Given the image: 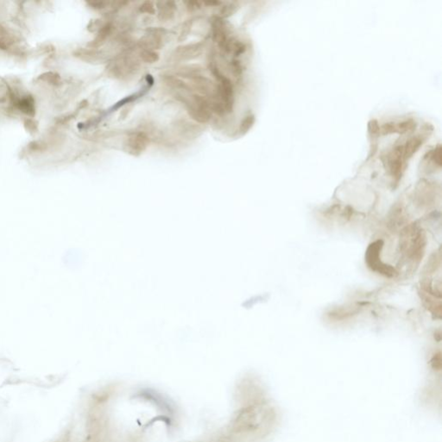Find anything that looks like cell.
I'll use <instances>...</instances> for the list:
<instances>
[{"instance_id":"cell-12","label":"cell","mask_w":442,"mask_h":442,"mask_svg":"<svg viewBox=\"0 0 442 442\" xmlns=\"http://www.w3.org/2000/svg\"><path fill=\"white\" fill-rule=\"evenodd\" d=\"M424 159L426 161H428V163L433 164L434 166L441 168V165H442V150H441V146L438 145L435 149L426 154Z\"/></svg>"},{"instance_id":"cell-14","label":"cell","mask_w":442,"mask_h":442,"mask_svg":"<svg viewBox=\"0 0 442 442\" xmlns=\"http://www.w3.org/2000/svg\"><path fill=\"white\" fill-rule=\"evenodd\" d=\"M255 123V116L252 113L247 114L244 117L243 120L241 121L240 126H239V132L241 134H246V133L251 129V127L253 126Z\"/></svg>"},{"instance_id":"cell-13","label":"cell","mask_w":442,"mask_h":442,"mask_svg":"<svg viewBox=\"0 0 442 442\" xmlns=\"http://www.w3.org/2000/svg\"><path fill=\"white\" fill-rule=\"evenodd\" d=\"M140 59L144 63H155L159 61V54L150 49H142L139 53Z\"/></svg>"},{"instance_id":"cell-4","label":"cell","mask_w":442,"mask_h":442,"mask_svg":"<svg viewBox=\"0 0 442 442\" xmlns=\"http://www.w3.org/2000/svg\"><path fill=\"white\" fill-rule=\"evenodd\" d=\"M183 101L188 108V115L192 119L201 124L208 122L212 112L206 100L198 94H193L190 97L184 98Z\"/></svg>"},{"instance_id":"cell-1","label":"cell","mask_w":442,"mask_h":442,"mask_svg":"<svg viewBox=\"0 0 442 442\" xmlns=\"http://www.w3.org/2000/svg\"><path fill=\"white\" fill-rule=\"evenodd\" d=\"M425 139L423 135L412 136L405 143L393 147L387 155V167L396 184H398L407 168V161L420 149Z\"/></svg>"},{"instance_id":"cell-11","label":"cell","mask_w":442,"mask_h":442,"mask_svg":"<svg viewBox=\"0 0 442 442\" xmlns=\"http://www.w3.org/2000/svg\"><path fill=\"white\" fill-rule=\"evenodd\" d=\"M202 43H195V44H189V45L181 46L175 50L176 57L181 60H190L198 56L199 54L202 52Z\"/></svg>"},{"instance_id":"cell-8","label":"cell","mask_w":442,"mask_h":442,"mask_svg":"<svg viewBox=\"0 0 442 442\" xmlns=\"http://www.w3.org/2000/svg\"><path fill=\"white\" fill-rule=\"evenodd\" d=\"M212 39L219 44V48L224 49L230 39L227 36V31L223 20L220 18H214L212 22Z\"/></svg>"},{"instance_id":"cell-19","label":"cell","mask_w":442,"mask_h":442,"mask_svg":"<svg viewBox=\"0 0 442 442\" xmlns=\"http://www.w3.org/2000/svg\"><path fill=\"white\" fill-rule=\"evenodd\" d=\"M188 12H194L202 7V3L197 0H188L184 2Z\"/></svg>"},{"instance_id":"cell-17","label":"cell","mask_w":442,"mask_h":442,"mask_svg":"<svg viewBox=\"0 0 442 442\" xmlns=\"http://www.w3.org/2000/svg\"><path fill=\"white\" fill-rule=\"evenodd\" d=\"M192 26H193V21L192 20H188V21L185 22L183 25H182V27H181V31L180 32V35H179V38H178L180 42H183L186 39L188 38V35L191 32Z\"/></svg>"},{"instance_id":"cell-15","label":"cell","mask_w":442,"mask_h":442,"mask_svg":"<svg viewBox=\"0 0 442 442\" xmlns=\"http://www.w3.org/2000/svg\"><path fill=\"white\" fill-rule=\"evenodd\" d=\"M112 29V26L111 24H107V25H104L101 31H100V32H99L98 36L96 37V39H95L94 42H95V43H98V45H101V44L106 40V38L109 36V35L111 34Z\"/></svg>"},{"instance_id":"cell-9","label":"cell","mask_w":442,"mask_h":442,"mask_svg":"<svg viewBox=\"0 0 442 442\" xmlns=\"http://www.w3.org/2000/svg\"><path fill=\"white\" fill-rule=\"evenodd\" d=\"M164 38L162 36V31L160 30H153L152 32H149V34L143 36L140 40V45L142 46L143 49H150V50H156L162 48Z\"/></svg>"},{"instance_id":"cell-16","label":"cell","mask_w":442,"mask_h":442,"mask_svg":"<svg viewBox=\"0 0 442 442\" xmlns=\"http://www.w3.org/2000/svg\"><path fill=\"white\" fill-rule=\"evenodd\" d=\"M238 4L237 3H234V2L228 3V4H225L223 7L221 8L220 16L222 18H229V17L233 16L238 11Z\"/></svg>"},{"instance_id":"cell-18","label":"cell","mask_w":442,"mask_h":442,"mask_svg":"<svg viewBox=\"0 0 442 442\" xmlns=\"http://www.w3.org/2000/svg\"><path fill=\"white\" fill-rule=\"evenodd\" d=\"M139 11L142 12V13L155 15L156 14V8H155V5H154L153 3L151 1H145V2H143V4L140 5Z\"/></svg>"},{"instance_id":"cell-10","label":"cell","mask_w":442,"mask_h":442,"mask_svg":"<svg viewBox=\"0 0 442 442\" xmlns=\"http://www.w3.org/2000/svg\"><path fill=\"white\" fill-rule=\"evenodd\" d=\"M157 5L158 7L157 17L160 21H170L174 18V13L177 10L174 1H161L157 2Z\"/></svg>"},{"instance_id":"cell-3","label":"cell","mask_w":442,"mask_h":442,"mask_svg":"<svg viewBox=\"0 0 442 442\" xmlns=\"http://www.w3.org/2000/svg\"><path fill=\"white\" fill-rule=\"evenodd\" d=\"M425 246L426 238L422 231L414 226L406 227L404 229L402 247L408 258H410L413 261H419L423 256Z\"/></svg>"},{"instance_id":"cell-7","label":"cell","mask_w":442,"mask_h":442,"mask_svg":"<svg viewBox=\"0 0 442 442\" xmlns=\"http://www.w3.org/2000/svg\"><path fill=\"white\" fill-rule=\"evenodd\" d=\"M416 128V122L413 119H408L402 122H390L384 124L381 128L379 127V133L383 135H388L391 133H404L412 132Z\"/></svg>"},{"instance_id":"cell-20","label":"cell","mask_w":442,"mask_h":442,"mask_svg":"<svg viewBox=\"0 0 442 442\" xmlns=\"http://www.w3.org/2000/svg\"><path fill=\"white\" fill-rule=\"evenodd\" d=\"M203 4L206 5V6H211V7H213V6H219L220 4H222V2H220V1H218V0H207V1H205V2H203Z\"/></svg>"},{"instance_id":"cell-5","label":"cell","mask_w":442,"mask_h":442,"mask_svg":"<svg viewBox=\"0 0 442 442\" xmlns=\"http://www.w3.org/2000/svg\"><path fill=\"white\" fill-rule=\"evenodd\" d=\"M383 248V242L375 241L370 244L366 251V263L373 272H377L387 277H393L397 274L395 269L383 264L380 258V251Z\"/></svg>"},{"instance_id":"cell-2","label":"cell","mask_w":442,"mask_h":442,"mask_svg":"<svg viewBox=\"0 0 442 442\" xmlns=\"http://www.w3.org/2000/svg\"><path fill=\"white\" fill-rule=\"evenodd\" d=\"M212 75L215 77L218 85L216 87V99L217 101L213 103V108L217 112L225 113V112H232L234 110V85L232 83L230 79L223 75L220 73L219 68L217 67H211Z\"/></svg>"},{"instance_id":"cell-6","label":"cell","mask_w":442,"mask_h":442,"mask_svg":"<svg viewBox=\"0 0 442 442\" xmlns=\"http://www.w3.org/2000/svg\"><path fill=\"white\" fill-rule=\"evenodd\" d=\"M150 144V138L147 134L142 132L131 133L124 143V150L126 153L134 157H139L140 155L147 150Z\"/></svg>"}]
</instances>
